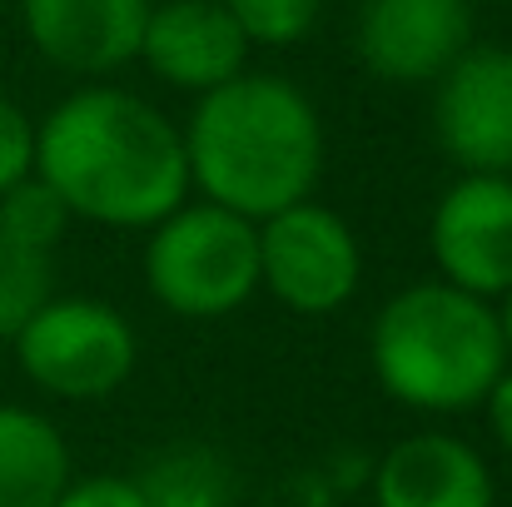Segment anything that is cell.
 Wrapping results in <instances>:
<instances>
[{
    "instance_id": "6da1fadb",
    "label": "cell",
    "mask_w": 512,
    "mask_h": 507,
    "mask_svg": "<svg viewBox=\"0 0 512 507\" xmlns=\"http://www.w3.org/2000/svg\"><path fill=\"white\" fill-rule=\"evenodd\" d=\"M35 174L70 219L105 229H155L189 199L184 135L160 105L125 85L90 80L35 125Z\"/></svg>"
},
{
    "instance_id": "7a4b0ae2",
    "label": "cell",
    "mask_w": 512,
    "mask_h": 507,
    "mask_svg": "<svg viewBox=\"0 0 512 507\" xmlns=\"http://www.w3.org/2000/svg\"><path fill=\"white\" fill-rule=\"evenodd\" d=\"M179 135L189 189L254 224L299 199H314L324 174L319 105L284 75H234L229 85L194 100Z\"/></svg>"
},
{
    "instance_id": "3957f363",
    "label": "cell",
    "mask_w": 512,
    "mask_h": 507,
    "mask_svg": "<svg viewBox=\"0 0 512 507\" xmlns=\"http://www.w3.org/2000/svg\"><path fill=\"white\" fill-rule=\"evenodd\" d=\"M368 363L378 388L433 418L473 413L508 373L498 309L443 279L398 289L368 329Z\"/></svg>"
},
{
    "instance_id": "277c9868",
    "label": "cell",
    "mask_w": 512,
    "mask_h": 507,
    "mask_svg": "<svg viewBox=\"0 0 512 507\" xmlns=\"http://www.w3.org/2000/svg\"><path fill=\"white\" fill-rule=\"evenodd\" d=\"M145 289L189 324L239 314L259 294V224L209 199H184L145 239Z\"/></svg>"
},
{
    "instance_id": "5b68a950",
    "label": "cell",
    "mask_w": 512,
    "mask_h": 507,
    "mask_svg": "<svg viewBox=\"0 0 512 507\" xmlns=\"http://www.w3.org/2000/svg\"><path fill=\"white\" fill-rule=\"evenodd\" d=\"M10 343L25 383L60 403H100L120 393L140 358L130 319L90 294H50Z\"/></svg>"
},
{
    "instance_id": "8992f818",
    "label": "cell",
    "mask_w": 512,
    "mask_h": 507,
    "mask_svg": "<svg viewBox=\"0 0 512 507\" xmlns=\"http://www.w3.org/2000/svg\"><path fill=\"white\" fill-rule=\"evenodd\" d=\"M363 284V244L339 209L299 199L259 219V289L289 314L329 319Z\"/></svg>"
},
{
    "instance_id": "52a82bcc",
    "label": "cell",
    "mask_w": 512,
    "mask_h": 507,
    "mask_svg": "<svg viewBox=\"0 0 512 507\" xmlns=\"http://www.w3.org/2000/svg\"><path fill=\"white\" fill-rule=\"evenodd\" d=\"M443 284L498 304L512 289V174H458L428 219Z\"/></svg>"
},
{
    "instance_id": "ba28073f",
    "label": "cell",
    "mask_w": 512,
    "mask_h": 507,
    "mask_svg": "<svg viewBox=\"0 0 512 507\" xmlns=\"http://www.w3.org/2000/svg\"><path fill=\"white\" fill-rule=\"evenodd\" d=\"M433 135L463 174H512V45H468L433 80Z\"/></svg>"
},
{
    "instance_id": "9c48e42d",
    "label": "cell",
    "mask_w": 512,
    "mask_h": 507,
    "mask_svg": "<svg viewBox=\"0 0 512 507\" xmlns=\"http://www.w3.org/2000/svg\"><path fill=\"white\" fill-rule=\"evenodd\" d=\"M468 45V0H363L353 20L358 65L388 85H433Z\"/></svg>"
},
{
    "instance_id": "30bf717a",
    "label": "cell",
    "mask_w": 512,
    "mask_h": 507,
    "mask_svg": "<svg viewBox=\"0 0 512 507\" xmlns=\"http://www.w3.org/2000/svg\"><path fill=\"white\" fill-rule=\"evenodd\" d=\"M150 5L155 0H20V25L45 65L105 80L140 60Z\"/></svg>"
},
{
    "instance_id": "8fae6325",
    "label": "cell",
    "mask_w": 512,
    "mask_h": 507,
    "mask_svg": "<svg viewBox=\"0 0 512 507\" xmlns=\"http://www.w3.org/2000/svg\"><path fill=\"white\" fill-rule=\"evenodd\" d=\"M145 70L184 95H209L249 70V40L219 0H155L140 35Z\"/></svg>"
},
{
    "instance_id": "7c38bea8",
    "label": "cell",
    "mask_w": 512,
    "mask_h": 507,
    "mask_svg": "<svg viewBox=\"0 0 512 507\" xmlns=\"http://www.w3.org/2000/svg\"><path fill=\"white\" fill-rule=\"evenodd\" d=\"M373 507H493L498 478L458 433H413L373 463Z\"/></svg>"
},
{
    "instance_id": "4fadbf2b",
    "label": "cell",
    "mask_w": 512,
    "mask_h": 507,
    "mask_svg": "<svg viewBox=\"0 0 512 507\" xmlns=\"http://www.w3.org/2000/svg\"><path fill=\"white\" fill-rule=\"evenodd\" d=\"M70 443L40 408L0 403V507H55L70 488Z\"/></svg>"
},
{
    "instance_id": "5bb4252c",
    "label": "cell",
    "mask_w": 512,
    "mask_h": 507,
    "mask_svg": "<svg viewBox=\"0 0 512 507\" xmlns=\"http://www.w3.org/2000/svg\"><path fill=\"white\" fill-rule=\"evenodd\" d=\"M150 507H234L239 483L219 448L209 443H170L135 478Z\"/></svg>"
},
{
    "instance_id": "9a60e30c",
    "label": "cell",
    "mask_w": 512,
    "mask_h": 507,
    "mask_svg": "<svg viewBox=\"0 0 512 507\" xmlns=\"http://www.w3.org/2000/svg\"><path fill=\"white\" fill-rule=\"evenodd\" d=\"M70 209L60 204V194L40 179V174H25L20 184H10L0 194V234L20 249H35V254H50L65 229H70Z\"/></svg>"
},
{
    "instance_id": "2e32d148",
    "label": "cell",
    "mask_w": 512,
    "mask_h": 507,
    "mask_svg": "<svg viewBox=\"0 0 512 507\" xmlns=\"http://www.w3.org/2000/svg\"><path fill=\"white\" fill-rule=\"evenodd\" d=\"M249 50H289L314 35L324 0H219Z\"/></svg>"
},
{
    "instance_id": "e0dca14e",
    "label": "cell",
    "mask_w": 512,
    "mask_h": 507,
    "mask_svg": "<svg viewBox=\"0 0 512 507\" xmlns=\"http://www.w3.org/2000/svg\"><path fill=\"white\" fill-rule=\"evenodd\" d=\"M55 294L50 279V254L20 249L0 234V338H15L20 324Z\"/></svg>"
},
{
    "instance_id": "ac0fdd59",
    "label": "cell",
    "mask_w": 512,
    "mask_h": 507,
    "mask_svg": "<svg viewBox=\"0 0 512 507\" xmlns=\"http://www.w3.org/2000/svg\"><path fill=\"white\" fill-rule=\"evenodd\" d=\"M25 174H35V120L10 95H0V194Z\"/></svg>"
},
{
    "instance_id": "d6986e66",
    "label": "cell",
    "mask_w": 512,
    "mask_h": 507,
    "mask_svg": "<svg viewBox=\"0 0 512 507\" xmlns=\"http://www.w3.org/2000/svg\"><path fill=\"white\" fill-rule=\"evenodd\" d=\"M55 507H150L135 478L100 473V478H70V488L55 498Z\"/></svg>"
},
{
    "instance_id": "ffe728a7",
    "label": "cell",
    "mask_w": 512,
    "mask_h": 507,
    "mask_svg": "<svg viewBox=\"0 0 512 507\" xmlns=\"http://www.w3.org/2000/svg\"><path fill=\"white\" fill-rule=\"evenodd\" d=\"M483 418H488L493 443H498V448L512 458V363H508V373L493 383V393L483 398Z\"/></svg>"
},
{
    "instance_id": "44dd1931",
    "label": "cell",
    "mask_w": 512,
    "mask_h": 507,
    "mask_svg": "<svg viewBox=\"0 0 512 507\" xmlns=\"http://www.w3.org/2000/svg\"><path fill=\"white\" fill-rule=\"evenodd\" d=\"M493 309H498V329H503V343H508V363H512V289L503 294V299H498V304H493Z\"/></svg>"
},
{
    "instance_id": "7402d4cb",
    "label": "cell",
    "mask_w": 512,
    "mask_h": 507,
    "mask_svg": "<svg viewBox=\"0 0 512 507\" xmlns=\"http://www.w3.org/2000/svg\"><path fill=\"white\" fill-rule=\"evenodd\" d=\"M503 5H512V0H503Z\"/></svg>"
}]
</instances>
